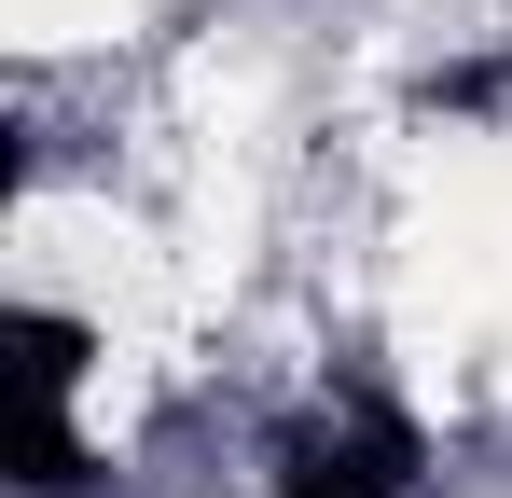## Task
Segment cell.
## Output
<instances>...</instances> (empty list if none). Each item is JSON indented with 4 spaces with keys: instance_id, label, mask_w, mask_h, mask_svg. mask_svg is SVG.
Wrapping results in <instances>:
<instances>
[{
    "instance_id": "1",
    "label": "cell",
    "mask_w": 512,
    "mask_h": 498,
    "mask_svg": "<svg viewBox=\"0 0 512 498\" xmlns=\"http://www.w3.org/2000/svg\"><path fill=\"white\" fill-rule=\"evenodd\" d=\"M277 498H402V429H388V415H319V429H291Z\"/></svg>"
},
{
    "instance_id": "2",
    "label": "cell",
    "mask_w": 512,
    "mask_h": 498,
    "mask_svg": "<svg viewBox=\"0 0 512 498\" xmlns=\"http://www.w3.org/2000/svg\"><path fill=\"white\" fill-rule=\"evenodd\" d=\"M14 388H28V429H14V457H28V485H70V332L56 319H14Z\"/></svg>"
}]
</instances>
